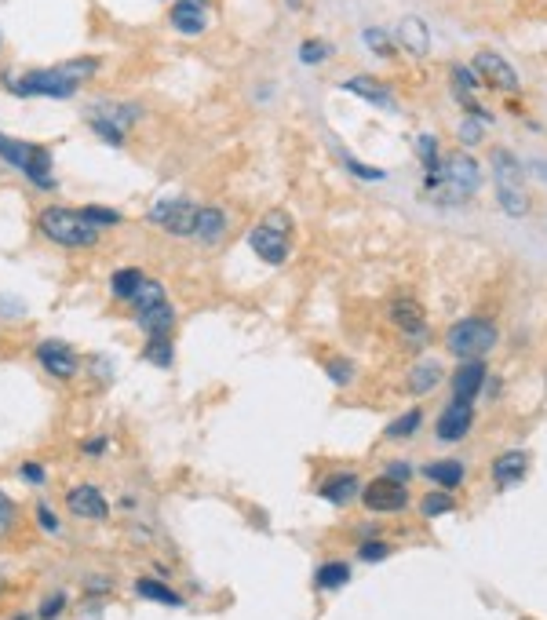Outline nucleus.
Masks as SVG:
<instances>
[{"instance_id": "obj_1", "label": "nucleus", "mask_w": 547, "mask_h": 620, "mask_svg": "<svg viewBox=\"0 0 547 620\" xmlns=\"http://www.w3.org/2000/svg\"><path fill=\"white\" fill-rule=\"evenodd\" d=\"M99 69V59H73L52 69H29L22 77L15 73H0V85H4L12 95H45V99H69L81 81Z\"/></svg>"}, {"instance_id": "obj_2", "label": "nucleus", "mask_w": 547, "mask_h": 620, "mask_svg": "<svg viewBox=\"0 0 547 620\" xmlns=\"http://www.w3.org/2000/svg\"><path fill=\"white\" fill-rule=\"evenodd\" d=\"M482 186V165L471 153H453L438 168L423 172V193L438 205H460L471 201Z\"/></svg>"}, {"instance_id": "obj_3", "label": "nucleus", "mask_w": 547, "mask_h": 620, "mask_svg": "<svg viewBox=\"0 0 547 620\" xmlns=\"http://www.w3.org/2000/svg\"><path fill=\"white\" fill-rule=\"evenodd\" d=\"M489 172H493L496 201H500L503 216H511V219L529 216L533 201H529V190H526V179H522V165H518L515 153L507 146H493L489 150Z\"/></svg>"}, {"instance_id": "obj_4", "label": "nucleus", "mask_w": 547, "mask_h": 620, "mask_svg": "<svg viewBox=\"0 0 547 620\" xmlns=\"http://www.w3.org/2000/svg\"><path fill=\"white\" fill-rule=\"evenodd\" d=\"M0 158H4L12 168H19L33 186H41V190H52V186H55L48 146H41V143H22V139H12V135L0 132Z\"/></svg>"}, {"instance_id": "obj_5", "label": "nucleus", "mask_w": 547, "mask_h": 620, "mask_svg": "<svg viewBox=\"0 0 547 620\" xmlns=\"http://www.w3.org/2000/svg\"><path fill=\"white\" fill-rule=\"evenodd\" d=\"M289 230H292V216L285 208H270L263 216V223L249 234V245L252 252L270 263V266H282L289 256H292V241H289Z\"/></svg>"}, {"instance_id": "obj_6", "label": "nucleus", "mask_w": 547, "mask_h": 620, "mask_svg": "<svg viewBox=\"0 0 547 620\" xmlns=\"http://www.w3.org/2000/svg\"><path fill=\"white\" fill-rule=\"evenodd\" d=\"M41 234L52 238L55 245H66V249H88L99 241V230L88 226L81 219V208H62V205H52L41 212Z\"/></svg>"}, {"instance_id": "obj_7", "label": "nucleus", "mask_w": 547, "mask_h": 620, "mask_svg": "<svg viewBox=\"0 0 547 620\" xmlns=\"http://www.w3.org/2000/svg\"><path fill=\"white\" fill-rule=\"evenodd\" d=\"M445 347H449V355H456L463 362L482 358L496 347V325L489 318H460L456 325H449Z\"/></svg>"}, {"instance_id": "obj_8", "label": "nucleus", "mask_w": 547, "mask_h": 620, "mask_svg": "<svg viewBox=\"0 0 547 620\" xmlns=\"http://www.w3.org/2000/svg\"><path fill=\"white\" fill-rule=\"evenodd\" d=\"M143 118V110H139V102H92V110H88V125L95 128V135L102 139V143H113V146H121L125 143V135H128V128L135 125Z\"/></svg>"}, {"instance_id": "obj_9", "label": "nucleus", "mask_w": 547, "mask_h": 620, "mask_svg": "<svg viewBox=\"0 0 547 620\" xmlns=\"http://www.w3.org/2000/svg\"><path fill=\"white\" fill-rule=\"evenodd\" d=\"M198 201L190 198H165L150 208V223L165 230V234H176V238H190L198 230Z\"/></svg>"}, {"instance_id": "obj_10", "label": "nucleus", "mask_w": 547, "mask_h": 620, "mask_svg": "<svg viewBox=\"0 0 547 620\" xmlns=\"http://www.w3.org/2000/svg\"><path fill=\"white\" fill-rule=\"evenodd\" d=\"M475 73L482 77V85H489V88H496V92H522V77L515 73V66L507 62L500 52H489V48H482L478 55H475Z\"/></svg>"}, {"instance_id": "obj_11", "label": "nucleus", "mask_w": 547, "mask_h": 620, "mask_svg": "<svg viewBox=\"0 0 547 620\" xmlns=\"http://www.w3.org/2000/svg\"><path fill=\"white\" fill-rule=\"evenodd\" d=\"M362 500H365V508L376 511V515H390V511H402L405 503H409V489L395 478H376L362 489Z\"/></svg>"}, {"instance_id": "obj_12", "label": "nucleus", "mask_w": 547, "mask_h": 620, "mask_svg": "<svg viewBox=\"0 0 547 620\" xmlns=\"http://www.w3.org/2000/svg\"><path fill=\"white\" fill-rule=\"evenodd\" d=\"M208 19H212L208 0H176V4H172V15H168L172 29L183 33V37L205 33V29H208Z\"/></svg>"}, {"instance_id": "obj_13", "label": "nucleus", "mask_w": 547, "mask_h": 620, "mask_svg": "<svg viewBox=\"0 0 547 620\" xmlns=\"http://www.w3.org/2000/svg\"><path fill=\"white\" fill-rule=\"evenodd\" d=\"M390 322L402 329V336H412V343H427V318H423V306L412 296L390 299Z\"/></svg>"}, {"instance_id": "obj_14", "label": "nucleus", "mask_w": 547, "mask_h": 620, "mask_svg": "<svg viewBox=\"0 0 547 620\" xmlns=\"http://www.w3.org/2000/svg\"><path fill=\"white\" fill-rule=\"evenodd\" d=\"M471 423H475V412H471V402H449L435 423V435L442 442H460L471 435Z\"/></svg>"}, {"instance_id": "obj_15", "label": "nucleus", "mask_w": 547, "mask_h": 620, "mask_svg": "<svg viewBox=\"0 0 547 620\" xmlns=\"http://www.w3.org/2000/svg\"><path fill=\"white\" fill-rule=\"evenodd\" d=\"M66 508H69V515L88 518V522H102L110 515V503L95 485H73L66 493Z\"/></svg>"}, {"instance_id": "obj_16", "label": "nucleus", "mask_w": 547, "mask_h": 620, "mask_svg": "<svg viewBox=\"0 0 547 620\" xmlns=\"http://www.w3.org/2000/svg\"><path fill=\"white\" fill-rule=\"evenodd\" d=\"M37 362H41L59 379H69V376H77V369H81V365H77L73 347L62 343V339H45L41 347H37Z\"/></svg>"}, {"instance_id": "obj_17", "label": "nucleus", "mask_w": 547, "mask_h": 620, "mask_svg": "<svg viewBox=\"0 0 547 620\" xmlns=\"http://www.w3.org/2000/svg\"><path fill=\"white\" fill-rule=\"evenodd\" d=\"M343 92L358 95V99H365V102H372V106H380V110H398V106H395V92H390L387 85H380L376 77H369V73L347 77V81H343Z\"/></svg>"}, {"instance_id": "obj_18", "label": "nucleus", "mask_w": 547, "mask_h": 620, "mask_svg": "<svg viewBox=\"0 0 547 620\" xmlns=\"http://www.w3.org/2000/svg\"><path fill=\"white\" fill-rule=\"evenodd\" d=\"M482 383H486V365H482V358L463 362V365L453 372V402H471V398L482 391Z\"/></svg>"}, {"instance_id": "obj_19", "label": "nucleus", "mask_w": 547, "mask_h": 620, "mask_svg": "<svg viewBox=\"0 0 547 620\" xmlns=\"http://www.w3.org/2000/svg\"><path fill=\"white\" fill-rule=\"evenodd\" d=\"M526 471H529V456L522 453V449H511V453H500L496 460H493V478H496V485H518L522 478H526Z\"/></svg>"}, {"instance_id": "obj_20", "label": "nucleus", "mask_w": 547, "mask_h": 620, "mask_svg": "<svg viewBox=\"0 0 547 620\" xmlns=\"http://www.w3.org/2000/svg\"><path fill=\"white\" fill-rule=\"evenodd\" d=\"M135 322H139V329L153 339V336H168L172 332V325H176V310H172V303L165 299V303H153V306H146V310H135Z\"/></svg>"}, {"instance_id": "obj_21", "label": "nucleus", "mask_w": 547, "mask_h": 620, "mask_svg": "<svg viewBox=\"0 0 547 620\" xmlns=\"http://www.w3.org/2000/svg\"><path fill=\"white\" fill-rule=\"evenodd\" d=\"M398 45L412 55H427L431 52V29H427V22L420 15H405L398 22Z\"/></svg>"}, {"instance_id": "obj_22", "label": "nucleus", "mask_w": 547, "mask_h": 620, "mask_svg": "<svg viewBox=\"0 0 547 620\" xmlns=\"http://www.w3.org/2000/svg\"><path fill=\"white\" fill-rule=\"evenodd\" d=\"M358 489H362V478L347 471V475H332L318 493H322L329 503H336V508H347V503L358 496Z\"/></svg>"}, {"instance_id": "obj_23", "label": "nucleus", "mask_w": 547, "mask_h": 620, "mask_svg": "<svg viewBox=\"0 0 547 620\" xmlns=\"http://www.w3.org/2000/svg\"><path fill=\"white\" fill-rule=\"evenodd\" d=\"M223 234H226V212L216 208V205H205L198 212V230H193V238L205 241V245H216Z\"/></svg>"}, {"instance_id": "obj_24", "label": "nucleus", "mask_w": 547, "mask_h": 620, "mask_svg": "<svg viewBox=\"0 0 547 620\" xmlns=\"http://www.w3.org/2000/svg\"><path fill=\"white\" fill-rule=\"evenodd\" d=\"M438 383H442V365H438V362H416V365L409 369V391H412V395L435 391Z\"/></svg>"}, {"instance_id": "obj_25", "label": "nucleus", "mask_w": 547, "mask_h": 620, "mask_svg": "<svg viewBox=\"0 0 547 620\" xmlns=\"http://www.w3.org/2000/svg\"><path fill=\"white\" fill-rule=\"evenodd\" d=\"M423 475L449 493V489H456V485L463 482V463H460V460H438V463H427Z\"/></svg>"}, {"instance_id": "obj_26", "label": "nucleus", "mask_w": 547, "mask_h": 620, "mask_svg": "<svg viewBox=\"0 0 547 620\" xmlns=\"http://www.w3.org/2000/svg\"><path fill=\"white\" fill-rule=\"evenodd\" d=\"M143 270H135V266H125V270H117V274L110 278V292L117 296V299H128L132 303V296L139 292V285H143Z\"/></svg>"}, {"instance_id": "obj_27", "label": "nucleus", "mask_w": 547, "mask_h": 620, "mask_svg": "<svg viewBox=\"0 0 547 620\" xmlns=\"http://www.w3.org/2000/svg\"><path fill=\"white\" fill-rule=\"evenodd\" d=\"M143 358H146V362H153L158 369H168V365L176 362L172 339H168V336H153V339H146V347H143Z\"/></svg>"}, {"instance_id": "obj_28", "label": "nucleus", "mask_w": 547, "mask_h": 620, "mask_svg": "<svg viewBox=\"0 0 547 620\" xmlns=\"http://www.w3.org/2000/svg\"><path fill=\"white\" fill-rule=\"evenodd\" d=\"M347 580H350V566L347 562H325L318 573H314V584L318 588H343L347 584Z\"/></svg>"}, {"instance_id": "obj_29", "label": "nucleus", "mask_w": 547, "mask_h": 620, "mask_svg": "<svg viewBox=\"0 0 547 620\" xmlns=\"http://www.w3.org/2000/svg\"><path fill=\"white\" fill-rule=\"evenodd\" d=\"M135 591L143 595V599H153V602H161V606H183V599L172 591V588H165V584H158V580H139L135 584Z\"/></svg>"}, {"instance_id": "obj_30", "label": "nucleus", "mask_w": 547, "mask_h": 620, "mask_svg": "<svg viewBox=\"0 0 547 620\" xmlns=\"http://www.w3.org/2000/svg\"><path fill=\"white\" fill-rule=\"evenodd\" d=\"M420 423H423V412H420V409H409L405 416L390 420V428H387V438H412V435L420 431Z\"/></svg>"}, {"instance_id": "obj_31", "label": "nucleus", "mask_w": 547, "mask_h": 620, "mask_svg": "<svg viewBox=\"0 0 547 620\" xmlns=\"http://www.w3.org/2000/svg\"><path fill=\"white\" fill-rule=\"evenodd\" d=\"M416 153H420L423 172H431V168L442 165V158H438V139H435L431 132H420V135H416Z\"/></svg>"}, {"instance_id": "obj_32", "label": "nucleus", "mask_w": 547, "mask_h": 620, "mask_svg": "<svg viewBox=\"0 0 547 620\" xmlns=\"http://www.w3.org/2000/svg\"><path fill=\"white\" fill-rule=\"evenodd\" d=\"M165 299H168V296H165L161 281H153V278H143L139 292L132 296V306H135V310H146V306H153V303H165Z\"/></svg>"}, {"instance_id": "obj_33", "label": "nucleus", "mask_w": 547, "mask_h": 620, "mask_svg": "<svg viewBox=\"0 0 547 620\" xmlns=\"http://www.w3.org/2000/svg\"><path fill=\"white\" fill-rule=\"evenodd\" d=\"M453 508H456V503H453V496H449V493H427V496L420 500V515H427V518L449 515Z\"/></svg>"}, {"instance_id": "obj_34", "label": "nucleus", "mask_w": 547, "mask_h": 620, "mask_svg": "<svg viewBox=\"0 0 547 620\" xmlns=\"http://www.w3.org/2000/svg\"><path fill=\"white\" fill-rule=\"evenodd\" d=\"M362 41L369 45V52H376V55H383V59H390L395 55V41L380 29V26H369V29H362Z\"/></svg>"}, {"instance_id": "obj_35", "label": "nucleus", "mask_w": 547, "mask_h": 620, "mask_svg": "<svg viewBox=\"0 0 547 620\" xmlns=\"http://www.w3.org/2000/svg\"><path fill=\"white\" fill-rule=\"evenodd\" d=\"M81 219L88 223V226H117L121 223V212H113V208H102V205H85L81 208Z\"/></svg>"}, {"instance_id": "obj_36", "label": "nucleus", "mask_w": 547, "mask_h": 620, "mask_svg": "<svg viewBox=\"0 0 547 620\" xmlns=\"http://www.w3.org/2000/svg\"><path fill=\"white\" fill-rule=\"evenodd\" d=\"M329 55H332V45L329 41H303V48H299V62H306V66H318Z\"/></svg>"}, {"instance_id": "obj_37", "label": "nucleus", "mask_w": 547, "mask_h": 620, "mask_svg": "<svg viewBox=\"0 0 547 620\" xmlns=\"http://www.w3.org/2000/svg\"><path fill=\"white\" fill-rule=\"evenodd\" d=\"M482 125H486V121H478V118H467V121H460L456 139H460L463 146H478V143H482Z\"/></svg>"}, {"instance_id": "obj_38", "label": "nucleus", "mask_w": 547, "mask_h": 620, "mask_svg": "<svg viewBox=\"0 0 547 620\" xmlns=\"http://www.w3.org/2000/svg\"><path fill=\"white\" fill-rule=\"evenodd\" d=\"M325 369H329V376H332L336 383H343V387H347L350 379H355V365H350V362H343V358H332V362H329Z\"/></svg>"}, {"instance_id": "obj_39", "label": "nucleus", "mask_w": 547, "mask_h": 620, "mask_svg": "<svg viewBox=\"0 0 547 620\" xmlns=\"http://www.w3.org/2000/svg\"><path fill=\"white\" fill-rule=\"evenodd\" d=\"M22 314H26V303L0 292V318H22Z\"/></svg>"}, {"instance_id": "obj_40", "label": "nucleus", "mask_w": 547, "mask_h": 620, "mask_svg": "<svg viewBox=\"0 0 547 620\" xmlns=\"http://www.w3.org/2000/svg\"><path fill=\"white\" fill-rule=\"evenodd\" d=\"M339 161H343L350 172H355V175H362V179H383V172H380V168H365L362 161L350 158V153H339Z\"/></svg>"}, {"instance_id": "obj_41", "label": "nucleus", "mask_w": 547, "mask_h": 620, "mask_svg": "<svg viewBox=\"0 0 547 620\" xmlns=\"http://www.w3.org/2000/svg\"><path fill=\"white\" fill-rule=\"evenodd\" d=\"M12 526H15V503L0 493V536H4Z\"/></svg>"}, {"instance_id": "obj_42", "label": "nucleus", "mask_w": 547, "mask_h": 620, "mask_svg": "<svg viewBox=\"0 0 547 620\" xmlns=\"http://www.w3.org/2000/svg\"><path fill=\"white\" fill-rule=\"evenodd\" d=\"M390 555V548L383 544V540H369V544H362V559L365 562H380V559H387Z\"/></svg>"}, {"instance_id": "obj_43", "label": "nucleus", "mask_w": 547, "mask_h": 620, "mask_svg": "<svg viewBox=\"0 0 547 620\" xmlns=\"http://www.w3.org/2000/svg\"><path fill=\"white\" fill-rule=\"evenodd\" d=\"M37 522H41L48 533H59V518H55V511L48 508V503H37Z\"/></svg>"}, {"instance_id": "obj_44", "label": "nucleus", "mask_w": 547, "mask_h": 620, "mask_svg": "<svg viewBox=\"0 0 547 620\" xmlns=\"http://www.w3.org/2000/svg\"><path fill=\"white\" fill-rule=\"evenodd\" d=\"M62 606H66V595H52V599H45V606H41V620L59 616V613H62Z\"/></svg>"}, {"instance_id": "obj_45", "label": "nucleus", "mask_w": 547, "mask_h": 620, "mask_svg": "<svg viewBox=\"0 0 547 620\" xmlns=\"http://www.w3.org/2000/svg\"><path fill=\"white\" fill-rule=\"evenodd\" d=\"M22 478L33 482V485H41L45 482V468H41V463H22Z\"/></svg>"}, {"instance_id": "obj_46", "label": "nucleus", "mask_w": 547, "mask_h": 620, "mask_svg": "<svg viewBox=\"0 0 547 620\" xmlns=\"http://www.w3.org/2000/svg\"><path fill=\"white\" fill-rule=\"evenodd\" d=\"M409 475H412L409 463H390V468H387V478H395V482H402V485L409 482Z\"/></svg>"}, {"instance_id": "obj_47", "label": "nucleus", "mask_w": 547, "mask_h": 620, "mask_svg": "<svg viewBox=\"0 0 547 620\" xmlns=\"http://www.w3.org/2000/svg\"><path fill=\"white\" fill-rule=\"evenodd\" d=\"M85 453H88V456L106 453V438H92V442H85Z\"/></svg>"}, {"instance_id": "obj_48", "label": "nucleus", "mask_w": 547, "mask_h": 620, "mask_svg": "<svg viewBox=\"0 0 547 620\" xmlns=\"http://www.w3.org/2000/svg\"><path fill=\"white\" fill-rule=\"evenodd\" d=\"M529 168H533V172H536V175H540V179H543V183H547V161H533V165H529Z\"/></svg>"}, {"instance_id": "obj_49", "label": "nucleus", "mask_w": 547, "mask_h": 620, "mask_svg": "<svg viewBox=\"0 0 547 620\" xmlns=\"http://www.w3.org/2000/svg\"><path fill=\"white\" fill-rule=\"evenodd\" d=\"M0 584H4V580H0Z\"/></svg>"}]
</instances>
